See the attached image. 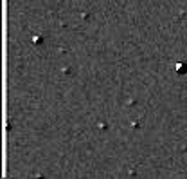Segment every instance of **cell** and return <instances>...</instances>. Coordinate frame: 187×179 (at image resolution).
<instances>
[{"instance_id": "obj_1", "label": "cell", "mask_w": 187, "mask_h": 179, "mask_svg": "<svg viewBox=\"0 0 187 179\" xmlns=\"http://www.w3.org/2000/svg\"><path fill=\"white\" fill-rule=\"evenodd\" d=\"M175 69H176L178 72H185V65H183V63H176V65H175Z\"/></svg>"}]
</instances>
